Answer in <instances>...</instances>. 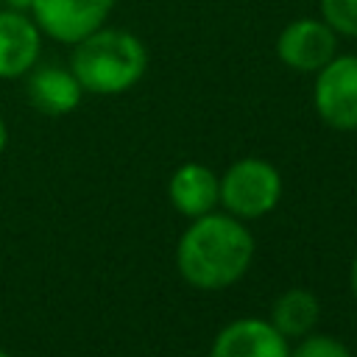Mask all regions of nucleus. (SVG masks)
Returning <instances> with one entry per match:
<instances>
[{"label": "nucleus", "mask_w": 357, "mask_h": 357, "mask_svg": "<svg viewBox=\"0 0 357 357\" xmlns=\"http://www.w3.org/2000/svg\"><path fill=\"white\" fill-rule=\"evenodd\" d=\"M254 234L234 215L195 218L176 248V265L187 284L198 290H223L245 276L254 259Z\"/></svg>", "instance_id": "obj_1"}, {"label": "nucleus", "mask_w": 357, "mask_h": 357, "mask_svg": "<svg viewBox=\"0 0 357 357\" xmlns=\"http://www.w3.org/2000/svg\"><path fill=\"white\" fill-rule=\"evenodd\" d=\"M70 70L75 73L84 92L120 95L139 84L148 70L145 42L123 28H98L95 33L75 42Z\"/></svg>", "instance_id": "obj_2"}, {"label": "nucleus", "mask_w": 357, "mask_h": 357, "mask_svg": "<svg viewBox=\"0 0 357 357\" xmlns=\"http://www.w3.org/2000/svg\"><path fill=\"white\" fill-rule=\"evenodd\" d=\"M282 198V176L279 170L259 159L245 156L237 159L223 176H220V204L229 215L240 220H254L268 215Z\"/></svg>", "instance_id": "obj_3"}, {"label": "nucleus", "mask_w": 357, "mask_h": 357, "mask_svg": "<svg viewBox=\"0 0 357 357\" xmlns=\"http://www.w3.org/2000/svg\"><path fill=\"white\" fill-rule=\"evenodd\" d=\"M318 117L337 131H357V56H332L312 86Z\"/></svg>", "instance_id": "obj_4"}, {"label": "nucleus", "mask_w": 357, "mask_h": 357, "mask_svg": "<svg viewBox=\"0 0 357 357\" xmlns=\"http://www.w3.org/2000/svg\"><path fill=\"white\" fill-rule=\"evenodd\" d=\"M117 0H33V22L56 42L75 45L103 28Z\"/></svg>", "instance_id": "obj_5"}, {"label": "nucleus", "mask_w": 357, "mask_h": 357, "mask_svg": "<svg viewBox=\"0 0 357 357\" xmlns=\"http://www.w3.org/2000/svg\"><path fill=\"white\" fill-rule=\"evenodd\" d=\"M337 53V33L324 20H293L276 39V56L282 64L298 73H318Z\"/></svg>", "instance_id": "obj_6"}, {"label": "nucleus", "mask_w": 357, "mask_h": 357, "mask_svg": "<svg viewBox=\"0 0 357 357\" xmlns=\"http://www.w3.org/2000/svg\"><path fill=\"white\" fill-rule=\"evenodd\" d=\"M209 357H290V346L271 321L237 318L218 332Z\"/></svg>", "instance_id": "obj_7"}, {"label": "nucleus", "mask_w": 357, "mask_h": 357, "mask_svg": "<svg viewBox=\"0 0 357 357\" xmlns=\"http://www.w3.org/2000/svg\"><path fill=\"white\" fill-rule=\"evenodd\" d=\"M42 31L25 11H0V78H20L36 64Z\"/></svg>", "instance_id": "obj_8"}, {"label": "nucleus", "mask_w": 357, "mask_h": 357, "mask_svg": "<svg viewBox=\"0 0 357 357\" xmlns=\"http://www.w3.org/2000/svg\"><path fill=\"white\" fill-rule=\"evenodd\" d=\"M25 92H28L31 106H36L42 114L61 117V114H70L81 103L84 86L78 84V78L70 67H59V64L36 67L33 64L28 70Z\"/></svg>", "instance_id": "obj_9"}, {"label": "nucleus", "mask_w": 357, "mask_h": 357, "mask_svg": "<svg viewBox=\"0 0 357 357\" xmlns=\"http://www.w3.org/2000/svg\"><path fill=\"white\" fill-rule=\"evenodd\" d=\"M167 195L181 215L195 220L201 215L215 212V206L220 204V176H215L201 162H184L173 170Z\"/></svg>", "instance_id": "obj_10"}, {"label": "nucleus", "mask_w": 357, "mask_h": 357, "mask_svg": "<svg viewBox=\"0 0 357 357\" xmlns=\"http://www.w3.org/2000/svg\"><path fill=\"white\" fill-rule=\"evenodd\" d=\"M321 318V301L312 290L304 287H290L284 290L273 307H271V324L290 340V337H304L315 329Z\"/></svg>", "instance_id": "obj_11"}, {"label": "nucleus", "mask_w": 357, "mask_h": 357, "mask_svg": "<svg viewBox=\"0 0 357 357\" xmlns=\"http://www.w3.org/2000/svg\"><path fill=\"white\" fill-rule=\"evenodd\" d=\"M324 22L343 36H357V0H321Z\"/></svg>", "instance_id": "obj_12"}, {"label": "nucleus", "mask_w": 357, "mask_h": 357, "mask_svg": "<svg viewBox=\"0 0 357 357\" xmlns=\"http://www.w3.org/2000/svg\"><path fill=\"white\" fill-rule=\"evenodd\" d=\"M290 357H351L346 343H340L332 335H304L296 349H290Z\"/></svg>", "instance_id": "obj_13"}, {"label": "nucleus", "mask_w": 357, "mask_h": 357, "mask_svg": "<svg viewBox=\"0 0 357 357\" xmlns=\"http://www.w3.org/2000/svg\"><path fill=\"white\" fill-rule=\"evenodd\" d=\"M3 6H8L11 11H31L33 8V0H3Z\"/></svg>", "instance_id": "obj_14"}, {"label": "nucleus", "mask_w": 357, "mask_h": 357, "mask_svg": "<svg viewBox=\"0 0 357 357\" xmlns=\"http://www.w3.org/2000/svg\"><path fill=\"white\" fill-rule=\"evenodd\" d=\"M6 142H8V128H6V120L0 117V153L6 151Z\"/></svg>", "instance_id": "obj_15"}, {"label": "nucleus", "mask_w": 357, "mask_h": 357, "mask_svg": "<svg viewBox=\"0 0 357 357\" xmlns=\"http://www.w3.org/2000/svg\"><path fill=\"white\" fill-rule=\"evenodd\" d=\"M351 290H354V296H357V257H354V262H351Z\"/></svg>", "instance_id": "obj_16"}, {"label": "nucleus", "mask_w": 357, "mask_h": 357, "mask_svg": "<svg viewBox=\"0 0 357 357\" xmlns=\"http://www.w3.org/2000/svg\"><path fill=\"white\" fill-rule=\"evenodd\" d=\"M0 357H11V354H8V351H6V349H0Z\"/></svg>", "instance_id": "obj_17"}, {"label": "nucleus", "mask_w": 357, "mask_h": 357, "mask_svg": "<svg viewBox=\"0 0 357 357\" xmlns=\"http://www.w3.org/2000/svg\"><path fill=\"white\" fill-rule=\"evenodd\" d=\"M0 6H3V0H0Z\"/></svg>", "instance_id": "obj_18"}]
</instances>
